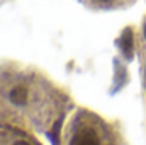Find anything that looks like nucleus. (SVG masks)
Segmentation results:
<instances>
[{"instance_id":"423d86ee","label":"nucleus","mask_w":146,"mask_h":145,"mask_svg":"<svg viewBox=\"0 0 146 145\" xmlns=\"http://www.w3.org/2000/svg\"><path fill=\"white\" fill-rule=\"evenodd\" d=\"M145 87H146V70H145Z\"/></svg>"},{"instance_id":"f03ea898","label":"nucleus","mask_w":146,"mask_h":145,"mask_svg":"<svg viewBox=\"0 0 146 145\" xmlns=\"http://www.w3.org/2000/svg\"><path fill=\"white\" fill-rule=\"evenodd\" d=\"M27 99H29V92L24 85H15L9 92V101L15 106H24L27 103Z\"/></svg>"},{"instance_id":"7ed1b4c3","label":"nucleus","mask_w":146,"mask_h":145,"mask_svg":"<svg viewBox=\"0 0 146 145\" xmlns=\"http://www.w3.org/2000/svg\"><path fill=\"white\" fill-rule=\"evenodd\" d=\"M119 46H121L124 56L127 60H133V31L131 29H126L122 33V36L119 39Z\"/></svg>"},{"instance_id":"39448f33","label":"nucleus","mask_w":146,"mask_h":145,"mask_svg":"<svg viewBox=\"0 0 146 145\" xmlns=\"http://www.w3.org/2000/svg\"><path fill=\"white\" fill-rule=\"evenodd\" d=\"M143 31H145V38H146V21H145V28H143Z\"/></svg>"},{"instance_id":"f257e3e1","label":"nucleus","mask_w":146,"mask_h":145,"mask_svg":"<svg viewBox=\"0 0 146 145\" xmlns=\"http://www.w3.org/2000/svg\"><path fill=\"white\" fill-rule=\"evenodd\" d=\"M70 145H100V140L92 128H80L73 135Z\"/></svg>"},{"instance_id":"20e7f679","label":"nucleus","mask_w":146,"mask_h":145,"mask_svg":"<svg viewBox=\"0 0 146 145\" xmlns=\"http://www.w3.org/2000/svg\"><path fill=\"white\" fill-rule=\"evenodd\" d=\"M14 145H31V144H27V142H24V140H19V142H15Z\"/></svg>"}]
</instances>
